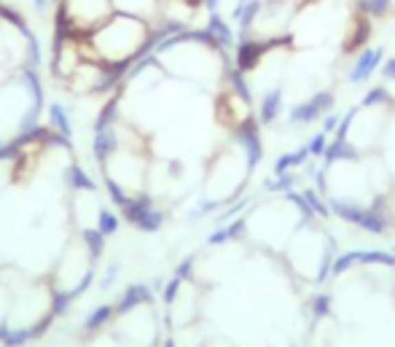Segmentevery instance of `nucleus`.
<instances>
[{"label":"nucleus","instance_id":"nucleus-1","mask_svg":"<svg viewBox=\"0 0 395 347\" xmlns=\"http://www.w3.org/2000/svg\"><path fill=\"white\" fill-rule=\"evenodd\" d=\"M87 41H89V46L94 49L100 63L129 67L135 60L146 57V52H148L151 22L116 11L100 30L91 32Z\"/></svg>","mask_w":395,"mask_h":347},{"label":"nucleus","instance_id":"nucleus-2","mask_svg":"<svg viewBox=\"0 0 395 347\" xmlns=\"http://www.w3.org/2000/svg\"><path fill=\"white\" fill-rule=\"evenodd\" d=\"M116 14L111 0H60L54 14V38H89Z\"/></svg>","mask_w":395,"mask_h":347},{"label":"nucleus","instance_id":"nucleus-3","mask_svg":"<svg viewBox=\"0 0 395 347\" xmlns=\"http://www.w3.org/2000/svg\"><path fill=\"white\" fill-rule=\"evenodd\" d=\"M122 210V219H126L129 226H135L137 232H146V234H153V232H159L161 226H164V213H161V208L153 202L151 197H146V194H140V197H132Z\"/></svg>","mask_w":395,"mask_h":347},{"label":"nucleus","instance_id":"nucleus-4","mask_svg":"<svg viewBox=\"0 0 395 347\" xmlns=\"http://www.w3.org/2000/svg\"><path fill=\"white\" fill-rule=\"evenodd\" d=\"M331 108H334V92L320 89V92L309 95L306 100L296 102V105L291 108V113H288V124L291 126L312 124V122H317V119L328 116V113H331Z\"/></svg>","mask_w":395,"mask_h":347},{"label":"nucleus","instance_id":"nucleus-5","mask_svg":"<svg viewBox=\"0 0 395 347\" xmlns=\"http://www.w3.org/2000/svg\"><path fill=\"white\" fill-rule=\"evenodd\" d=\"M234 143L240 148V154L245 159L247 172H253L258 167V161L264 159V140H261V124L258 119H250L242 126L234 129Z\"/></svg>","mask_w":395,"mask_h":347},{"label":"nucleus","instance_id":"nucleus-6","mask_svg":"<svg viewBox=\"0 0 395 347\" xmlns=\"http://www.w3.org/2000/svg\"><path fill=\"white\" fill-rule=\"evenodd\" d=\"M355 267H395V253L393 251H347L334 258L331 275H344Z\"/></svg>","mask_w":395,"mask_h":347},{"label":"nucleus","instance_id":"nucleus-7","mask_svg":"<svg viewBox=\"0 0 395 347\" xmlns=\"http://www.w3.org/2000/svg\"><path fill=\"white\" fill-rule=\"evenodd\" d=\"M382 63H385V49L382 46H365L363 52H358L352 65L347 67V81L355 87L371 81V76L382 67Z\"/></svg>","mask_w":395,"mask_h":347},{"label":"nucleus","instance_id":"nucleus-8","mask_svg":"<svg viewBox=\"0 0 395 347\" xmlns=\"http://www.w3.org/2000/svg\"><path fill=\"white\" fill-rule=\"evenodd\" d=\"M153 304V288L146 283H132L122 291V296L116 299V315L124 317L135 310H143V307H151Z\"/></svg>","mask_w":395,"mask_h":347},{"label":"nucleus","instance_id":"nucleus-9","mask_svg":"<svg viewBox=\"0 0 395 347\" xmlns=\"http://www.w3.org/2000/svg\"><path fill=\"white\" fill-rule=\"evenodd\" d=\"M371 19L361 14V11H355V16L350 19V30L344 35V43H341V52L344 54H358V52H363L365 43H368V38H371Z\"/></svg>","mask_w":395,"mask_h":347},{"label":"nucleus","instance_id":"nucleus-10","mask_svg":"<svg viewBox=\"0 0 395 347\" xmlns=\"http://www.w3.org/2000/svg\"><path fill=\"white\" fill-rule=\"evenodd\" d=\"M282 108H285V87L282 84H274L269 89H264L261 102H258V124L269 126L274 124L280 116H282Z\"/></svg>","mask_w":395,"mask_h":347},{"label":"nucleus","instance_id":"nucleus-11","mask_svg":"<svg viewBox=\"0 0 395 347\" xmlns=\"http://www.w3.org/2000/svg\"><path fill=\"white\" fill-rule=\"evenodd\" d=\"M323 164H326V170L328 167H334L339 161H361V148L352 143V140H347V137H334L328 146H326V151H323Z\"/></svg>","mask_w":395,"mask_h":347},{"label":"nucleus","instance_id":"nucleus-12","mask_svg":"<svg viewBox=\"0 0 395 347\" xmlns=\"http://www.w3.org/2000/svg\"><path fill=\"white\" fill-rule=\"evenodd\" d=\"M119 148H122V137H119V129H116V126L94 132V137H91V154H94V159H97L100 164H105Z\"/></svg>","mask_w":395,"mask_h":347},{"label":"nucleus","instance_id":"nucleus-13","mask_svg":"<svg viewBox=\"0 0 395 347\" xmlns=\"http://www.w3.org/2000/svg\"><path fill=\"white\" fill-rule=\"evenodd\" d=\"M261 8H264V0H237L234 8H232V22L240 27L242 32H253L258 16H261Z\"/></svg>","mask_w":395,"mask_h":347},{"label":"nucleus","instance_id":"nucleus-14","mask_svg":"<svg viewBox=\"0 0 395 347\" xmlns=\"http://www.w3.org/2000/svg\"><path fill=\"white\" fill-rule=\"evenodd\" d=\"M205 30L210 32V38H213V43L221 49V52H229V49H234L237 46V35L232 30V25L215 11L207 16V25H205Z\"/></svg>","mask_w":395,"mask_h":347},{"label":"nucleus","instance_id":"nucleus-15","mask_svg":"<svg viewBox=\"0 0 395 347\" xmlns=\"http://www.w3.org/2000/svg\"><path fill=\"white\" fill-rule=\"evenodd\" d=\"M111 3L116 11L148 19V22H153V16H159V0H111Z\"/></svg>","mask_w":395,"mask_h":347},{"label":"nucleus","instance_id":"nucleus-16","mask_svg":"<svg viewBox=\"0 0 395 347\" xmlns=\"http://www.w3.org/2000/svg\"><path fill=\"white\" fill-rule=\"evenodd\" d=\"M245 229H247V219H232V221L221 223L218 229H215L213 234L207 237V243L210 245H226V243H234V240H240L245 234Z\"/></svg>","mask_w":395,"mask_h":347},{"label":"nucleus","instance_id":"nucleus-17","mask_svg":"<svg viewBox=\"0 0 395 347\" xmlns=\"http://www.w3.org/2000/svg\"><path fill=\"white\" fill-rule=\"evenodd\" d=\"M113 317H116V307H113V304H100V307H94L89 315H87V320H84V334H89V337L100 334Z\"/></svg>","mask_w":395,"mask_h":347},{"label":"nucleus","instance_id":"nucleus-18","mask_svg":"<svg viewBox=\"0 0 395 347\" xmlns=\"http://www.w3.org/2000/svg\"><path fill=\"white\" fill-rule=\"evenodd\" d=\"M65 181H67L70 191H89V194L97 191V183L91 181L89 172H87L78 161H70V164H67V170H65Z\"/></svg>","mask_w":395,"mask_h":347},{"label":"nucleus","instance_id":"nucleus-19","mask_svg":"<svg viewBox=\"0 0 395 347\" xmlns=\"http://www.w3.org/2000/svg\"><path fill=\"white\" fill-rule=\"evenodd\" d=\"M49 129L52 132H57L62 137H73V124H70V113H67V108L62 105V102H52L49 105Z\"/></svg>","mask_w":395,"mask_h":347},{"label":"nucleus","instance_id":"nucleus-20","mask_svg":"<svg viewBox=\"0 0 395 347\" xmlns=\"http://www.w3.org/2000/svg\"><path fill=\"white\" fill-rule=\"evenodd\" d=\"M105 234L97 229V226H89V229H81V243H84V248L87 253L91 256V261H97L102 253H105Z\"/></svg>","mask_w":395,"mask_h":347},{"label":"nucleus","instance_id":"nucleus-21","mask_svg":"<svg viewBox=\"0 0 395 347\" xmlns=\"http://www.w3.org/2000/svg\"><path fill=\"white\" fill-rule=\"evenodd\" d=\"M302 197H304V202L309 205V210L317 216V219H331V208H328V199L320 194L317 189H312V186H306L302 189Z\"/></svg>","mask_w":395,"mask_h":347},{"label":"nucleus","instance_id":"nucleus-22","mask_svg":"<svg viewBox=\"0 0 395 347\" xmlns=\"http://www.w3.org/2000/svg\"><path fill=\"white\" fill-rule=\"evenodd\" d=\"M361 105L363 108H379V105H395L393 100V92L385 87V84H379V87H371L368 92L363 95L361 100Z\"/></svg>","mask_w":395,"mask_h":347},{"label":"nucleus","instance_id":"nucleus-23","mask_svg":"<svg viewBox=\"0 0 395 347\" xmlns=\"http://www.w3.org/2000/svg\"><path fill=\"white\" fill-rule=\"evenodd\" d=\"M331 304H334V299H331V293L328 291H317L312 299H309V310H312V320L317 323V320H326V317L331 315Z\"/></svg>","mask_w":395,"mask_h":347},{"label":"nucleus","instance_id":"nucleus-24","mask_svg":"<svg viewBox=\"0 0 395 347\" xmlns=\"http://www.w3.org/2000/svg\"><path fill=\"white\" fill-rule=\"evenodd\" d=\"M355 3H358V11L365 14L368 19H382L393 8V0H355Z\"/></svg>","mask_w":395,"mask_h":347},{"label":"nucleus","instance_id":"nucleus-25","mask_svg":"<svg viewBox=\"0 0 395 347\" xmlns=\"http://www.w3.org/2000/svg\"><path fill=\"white\" fill-rule=\"evenodd\" d=\"M119 226H122V216H119V213H113L111 208H100V213H97V229H100L105 237L116 234Z\"/></svg>","mask_w":395,"mask_h":347},{"label":"nucleus","instance_id":"nucleus-26","mask_svg":"<svg viewBox=\"0 0 395 347\" xmlns=\"http://www.w3.org/2000/svg\"><path fill=\"white\" fill-rule=\"evenodd\" d=\"M306 146V154L312 159H320L323 157V151H326V146H328V135L326 132H317V135H312L309 140L304 143Z\"/></svg>","mask_w":395,"mask_h":347},{"label":"nucleus","instance_id":"nucleus-27","mask_svg":"<svg viewBox=\"0 0 395 347\" xmlns=\"http://www.w3.org/2000/svg\"><path fill=\"white\" fill-rule=\"evenodd\" d=\"M119 272H122V269H119V264H111V267L105 269V275H102V280H100V288H102V291H111V285L116 283V278H119Z\"/></svg>","mask_w":395,"mask_h":347},{"label":"nucleus","instance_id":"nucleus-28","mask_svg":"<svg viewBox=\"0 0 395 347\" xmlns=\"http://www.w3.org/2000/svg\"><path fill=\"white\" fill-rule=\"evenodd\" d=\"M339 126H341V116H339V113H328V116H323V132H326V135H336V132H339Z\"/></svg>","mask_w":395,"mask_h":347},{"label":"nucleus","instance_id":"nucleus-29","mask_svg":"<svg viewBox=\"0 0 395 347\" xmlns=\"http://www.w3.org/2000/svg\"><path fill=\"white\" fill-rule=\"evenodd\" d=\"M379 70H382V78H385L387 84H395V57H390V60H385Z\"/></svg>","mask_w":395,"mask_h":347},{"label":"nucleus","instance_id":"nucleus-30","mask_svg":"<svg viewBox=\"0 0 395 347\" xmlns=\"http://www.w3.org/2000/svg\"><path fill=\"white\" fill-rule=\"evenodd\" d=\"M202 8H207V14H215L221 8V0H202Z\"/></svg>","mask_w":395,"mask_h":347},{"label":"nucleus","instance_id":"nucleus-31","mask_svg":"<svg viewBox=\"0 0 395 347\" xmlns=\"http://www.w3.org/2000/svg\"><path fill=\"white\" fill-rule=\"evenodd\" d=\"M30 3L35 5V8H38V11H46V8L52 5V0H30Z\"/></svg>","mask_w":395,"mask_h":347},{"label":"nucleus","instance_id":"nucleus-32","mask_svg":"<svg viewBox=\"0 0 395 347\" xmlns=\"http://www.w3.org/2000/svg\"><path fill=\"white\" fill-rule=\"evenodd\" d=\"M151 347H156V342H153V345H151Z\"/></svg>","mask_w":395,"mask_h":347},{"label":"nucleus","instance_id":"nucleus-33","mask_svg":"<svg viewBox=\"0 0 395 347\" xmlns=\"http://www.w3.org/2000/svg\"><path fill=\"white\" fill-rule=\"evenodd\" d=\"M393 253H395V248H393Z\"/></svg>","mask_w":395,"mask_h":347}]
</instances>
